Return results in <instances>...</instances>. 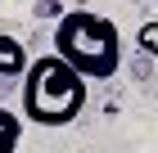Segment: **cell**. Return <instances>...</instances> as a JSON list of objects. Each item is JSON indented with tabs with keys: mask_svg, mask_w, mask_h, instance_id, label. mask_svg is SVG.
I'll return each mask as SVG.
<instances>
[{
	"mask_svg": "<svg viewBox=\"0 0 158 153\" xmlns=\"http://www.w3.org/2000/svg\"><path fill=\"white\" fill-rule=\"evenodd\" d=\"M18 140H23V122L14 117L9 108H0V153H14Z\"/></svg>",
	"mask_w": 158,
	"mask_h": 153,
	"instance_id": "4",
	"label": "cell"
},
{
	"mask_svg": "<svg viewBox=\"0 0 158 153\" xmlns=\"http://www.w3.org/2000/svg\"><path fill=\"white\" fill-rule=\"evenodd\" d=\"M135 45L145 50V54H154V59H158V18H154V23H145L140 32H135Z\"/></svg>",
	"mask_w": 158,
	"mask_h": 153,
	"instance_id": "5",
	"label": "cell"
},
{
	"mask_svg": "<svg viewBox=\"0 0 158 153\" xmlns=\"http://www.w3.org/2000/svg\"><path fill=\"white\" fill-rule=\"evenodd\" d=\"M86 77L63 54H41L23 68V113L36 126H68L86 108Z\"/></svg>",
	"mask_w": 158,
	"mask_h": 153,
	"instance_id": "2",
	"label": "cell"
},
{
	"mask_svg": "<svg viewBox=\"0 0 158 153\" xmlns=\"http://www.w3.org/2000/svg\"><path fill=\"white\" fill-rule=\"evenodd\" d=\"M54 54H63L86 81H109L122 68V32L95 9H68L54 23Z\"/></svg>",
	"mask_w": 158,
	"mask_h": 153,
	"instance_id": "1",
	"label": "cell"
},
{
	"mask_svg": "<svg viewBox=\"0 0 158 153\" xmlns=\"http://www.w3.org/2000/svg\"><path fill=\"white\" fill-rule=\"evenodd\" d=\"M36 14H41V18H54V14H63V5H59V0H41Z\"/></svg>",
	"mask_w": 158,
	"mask_h": 153,
	"instance_id": "6",
	"label": "cell"
},
{
	"mask_svg": "<svg viewBox=\"0 0 158 153\" xmlns=\"http://www.w3.org/2000/svg\"><path fill=\"white\" fill-rule=\"evenodd\" d=\"M27 68V45L18 41V36L0 32V81H14V77H23Z\"/></svg>",
	"mask_w": 158,
	"mask_h": 153,
	"instance_id": "3",
	"label": "cell"
}]
</instances>
